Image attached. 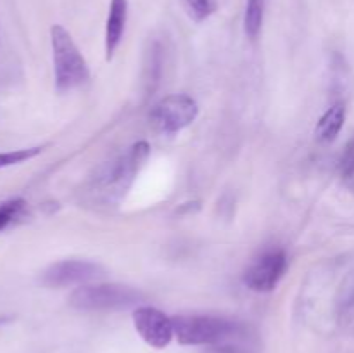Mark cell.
<instances>
[{"label": "cell", "instance_id": "cell-4", "mask_svg": "<svg viewBox=\"0 0 354 353\" xmlns=\"http://www.w3.org/2000/svg\"><path fill=\"white\" fill-rule=\"evenodd\" d=\"M199 114V106L187 93H171L159 100L151 111V121L156 130L162 134H176L194 123Z\"/></svg>", "mask_w": 354, "mask_h": 353}, {"label": "cell", "instance_id": "cell-5", "mask_svg": "<svg viewBox=\"0 0 354 353\" xmlns=\"http://www.w3.org/2000/svg\"><path fill=\"white\" fill-rule=\"evenodd\" d=\"M286 270V251L279 248H273L261 253V255L245 269L242 280H244V284L251 291H256V293H270V291H273L279 286Z\"/></svg>", "mask_w": 354, "mask_h": 353}, {"label": "cell", "instance_id": "cell-9", "mask_svg": "<svg viewBox=\"0 0 354 353\" xmlns=\"http://www.w3.org/2000/svg\"><path fill=\"white\" fill-rule=\"evenodd\" d=\"M128 19V0H111L109 14L106 21V37H104V45H106V59L111 61L114 52L120 47L123 40L124 28H127Z\"/></svg>", "mask_w": 354, "mask_h": 353}, {"label": "cell", "instance_id": "cell-6", "mask_svg": "<svg viewBox=\"0 0 354 353\" xmlns=\"http://www.w3.org/2000/svg\"><path fill=\"white\" fill-rule=\"evenodd\" d=\"M100 277H104V269L99 263L86 260H64L48 266L41 275V282L48 287L85 286Z\"/></svg>", "mask_w": 354, "mask_h": 353}, {"label": "cell", "instance_id": "cell-15", "mask_svg": "<svg viewBox=\"0 0 354 353\" xmlns=\"http://www.w3.org/2000/svg\"><path fill=\"white\" fill-rule=\"evenodd\" d=\"M0 322H2V318H0Z\"/></svg>", "mask_w": 354, "mask_h": 353}, {"label": "cell", "instance_id": "cell-7", "mask_svg": "<svg viewBox=\"0 0 354 353\" xmlns=\"http://www.w3.org/2000/svg\"><path fill=\"white\" fill-rule=\"evenodd\" d=\"M133 325L140 338L152 348H166L175 336L173 318L154 307H137L133 311Z\"/></svg>", "mask_w": 354, "mask_h": 353}, {"label": "cell", "instance_id": "cell-13", "mask_svg": "<svg viewBox=\"0 0 354 353\" xmlns=\"http://www.w3.org/2000/svg\"><path fill=\"white\" fill-rule=\"evenodd\" d=\"M44 151V145H37V147H24V149H14V151L0 152V168H7V166L21 165L24 161L37 158L40 152Z\"/></svg>", "mask_w": 354, "mask_h": 353}, {"label": "cell", "instance_id": "cell-11", "mask_svg": "<svg viewBox=\"0 0 354 353\" xmlns=\"http://www.w3.org/2000/svg\"><path fill=\"white\" fill-rule=\"evenodd\" d=\"M266 0H248L244 14V30L251 40H256L261 33L263 21H265Z\"/></svg>", "mask_w": 354, "mask_h": 353}, {"label": "cell", "instance_id": "cell-2", "mask_svg": "<svg viewBox=\"0 0 354 353\" xmlns=\"http://www.w3.org/2000/svg\"><path fill=\"white\" fill-rule=\"evenodd\" d=\"M175 338L180 345H220L235 338L241 331L237 322L213 315H178L173 317Z\"/></svg>", "mask_w": 354, "mask_h": 353}, {"label": "cell", "instance_id": "cell-10", "mask_svg": "<svg viewBox=\"0 0 354 353\" xmlns=\"http://www.w3.org/2000/svg\"><path fill=\"white\" fill-rule=\"evenodd\" d=\"M346 120V107L344 104H334L330 109H327V113L320 118L317 125V138L320 142H332L335 141V137L339 135V132L344 127Z\"/></svg>", "mask_w": 354, "mask_h": 353}, {"label": "cell", "instance_id": "cell-3", "mask_svg": "<svg viewBox=\"0 0 354 353\" xmlns=\"http://www.w3.org/2000/svg\"><path fill=\"white\" fill-rule=\"evenodd\" d=\"M144 300L140 291L121 284H85L69 296V305L83 311H114L137 307Z\"/></svg>", "mask_w": 354, "mask_h": 353}, {"label": "cell", "instance_id": "cell-12", "mask_svg": "<svg viewBox=\"0 0 354 353\" xmlns=\"http://www.w3.org/2000/svg\"><path fill=\"white\" fill-rule=\"evenodd\" d=\"M24 211H26V201L23 197H12L9 201H3L0 204V232L6 230L17 218L23 217Z\"/></svg>", "mask_w": 354, "mask_h": 353}, {"label": "cell", "instance_id": "cell-14", "mask_svg": "<svg viewBox=\"0 0 354 353\" xmlns=\"http://www.w3.org/2000/svg\"><path fill=\"white\" fill-rule=\"evenodd\" d=\"M182 2L185 6L187 14L196 23H203L216 10V2L214 0H182Z\"/></svg>", "mask_w": 354, "mask_h": 353}, {"label": "cell", "instance_id": "cell-8", "mask_svg": "<svg viewBox=\"0 0 354 353\" xmlns=\"http://www.w3.org/2000/svg\"><path fill=\"white\" fill-rule=\"evenodd\" d=\"M149 152H151V147H149L147 142L142 141L131 145L130 151L107 170L102 179V185L109 189L111 194L123 192L130 185V182L137 175L138 170L147 161Z\"/></svg>", "mask_w": 354, "mask_h": 353}, {"label": "cell", "instance_id": "cell-1", "mask_svg": "<svg viewBox=\"0 0 354 353\" xmlns=\"http://www.w3.org/2000/svg\"><path fill=\"white\" fill-rule=\"evenodd\" d=\"M50 42L57 92H69L86 83L90 76L88 64L76 47L71 33L61 24H54L50 28Z\"/></svg>", "mask_w": 354, "mask_h": 353}]
</instances>
